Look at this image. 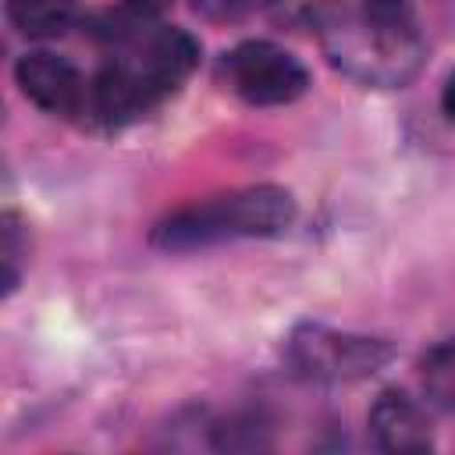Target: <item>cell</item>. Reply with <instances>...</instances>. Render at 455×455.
Wrapping results in <instances>:
<instances>
[{
  "instance_id": "cell-1",
  "label": "cell",
  "mask_w": 455,
  "mask_h": 455,
  "mask_svg": "<svg viewBox=\"0 0 455 455\" xmlns=\"http://www.w3.org/2000/svg\"><path fill=\"white\" fill-rule=\"evenodd\" d=\"M199 64V39L178 25H149L128 39L89 82V110L107 128H121L149 114Z\"/></svg>"
},
{
  "instance_id": "cell-2",
  "label": "cell",
  "mask_w": 455,
  "mask_h": 455,
  "mask_svg": "<svg viewBox=\"0 0 455 455\" xmlns=\"http://www.w3.org/2000/svg\"><path fill=\"white\" fill-rule=\"evenodd\" d=\"M295 196L281 185H245L167 213L149 242L164 252H196L238 238H277L295 224Z\"/></svg>"
},
{
  "instance_id": "cell-6",
  "label": "cell",
  "mask_w": 455,
  "mask_h": 455,
  "mask_svg": "<svg viewBox=\"0 0 455 455\" xmlns=\"http://www.w3.org/2000/svg\"><path fill=\"white\" fill-rule=\"evenodd\" d=\"M14 82H18V92L32 107H39L53 117H75L82 110H89V82L60 53L32 50V53L18 57Z\"/></svg>"
},
{
  "instance_id": "cell-7",
  "label": "cell",
  "mask_w": 455,
  "mask_h": 455,
  "mask_svg": "<svg viewBox=\"0 0 455 455\" xmlns=\"http://www.w3.org/2000/svg\"><path fill=\"white\" fill-rule=\"evenodd\" d=\"M370 437L380 451H391V455H419V451H430L434 448V430H430V419L423 412V405H416L405 391H380L377 402L370 405Z\"/></svg>"
},
{
  "instance_id": "cell-4",
  "label": "cell",
  "mask_w": 455,
  "mask_h": 455,
  "mask_svg": "<svg viewBox=\"0 0 455 455\" xmlns=\"http://www.w3.org/2000/svg\"><path fill=\"white\" fill-rule=\"evenodd\" d=\"M288 366L306 380H363L384 370L395 355L391 341L338 331L327 323H299L284 341Z\"/></svg>"
},
{
  "instance_id": "cell-12",
  "label": "cell",
  "mask_w": 455,
  "mask_h": 455,
  "mask_svg": "<svg viewBox=\"0 0 455 455\" xmlns=\"http://www.w3.org/2000/svg\"><path fill=\"white\" fill-rule=\"evenodd\" d=\"M256 4H263V0H192V7L213 21H235V18L249 14Z\"/></svg>"
},
{
  "instance_id": "cell-10",
  "label": "cell",
  "mask_w": 455,
  "mask_h": 455,
  "mask_svg": "<svg viewBox=\"0 0 455 455\" xmlns=\"http://www.w3.org/2000/svg\"><path fill=\"white\" fill-rule=\"evenodd\" d=\"M0 256H4V295H11L21 277V259L28 256V231L14 210L0 217Z\"/></svg>"
},
{
  "instance_id": "cell-9",
  "label": "cell",
  "mask_w": 455,
  "mask_h": 455,
  "mask_svg": "<svg viewBox=\"0 0 455 455\" xmlns=\"http://www.w3.org/2000/svg\"><path fill=\"white\" fill-rule=\"evenodd\" d=\"M419 384L430 405L455 412V338L437 341L419 359Z\"/></svg>"
},
{
  "instance_id": "cell-3",
  "label": "cell",
  "mask_w": 455,
  "mask_h": 455,
  "mask_svg": "<svg viewBox=\"0 0 455 455\" xmlns=\"http://www.w3.org/2000/svg\"><path fill=\"white\" fill-rule=\"evenodd\" d=\"M316 32L327 60L359 85L402 89L419 75L427 60V43L416 28V18H373L366 11H334Z\"/></svg>"
},
{
  "instance_id": "cell-13",
  "label": "cell",
  "mask_w": 455,
  "mask_h": 455,
  "mask_svg": "<svg viewBox=\"0 0 455 455\" xmlns=\"http://www.w3.org/2000/svg\"><path fill=\"white\" fill-rule=\"evenodd\" d=\"M441 110H444V117H455V71L444 78V89H441Z\"/></svg>"
},
{
  "instance_id": "cell-8",
  "label": "cell",
  "mask_w": 455,
  "mask_h": 455,
  "mask_svg": "<svg viewBox=\"0 0 455 455\" xmlns=\"http://www.w3.org/2000/svg\"><path fill=\"white\" fill-rule=\"evenodd\" d=\"M78 0H7L11 25L28 39L60 36L75 21Z\"/></svg>"
},
{
  "instance_id": "cell-5",
  "label": "cell",
  "mask_w": 455,
  "mask_h": 455,
  "mask_svg": "<svg viewBox=\"0 0 455 455\" xmlns=\"http://www.w3.org/2000/svg\"><path fill=\"white\" fill-rule=\"evenodd\" d=\"M220 82L249 107H284L309 89V71L284 46L267 39H245L224 53Z\"/></svg>"
},
{
  "instance_id": "cell-11",
  "label": "cell",
  "mask_w": 455,
  "mask_h": 455,
  "mask_svg": "<svg viewBox=\"0 0 455 455\" xmlns=\"http://www.w3.org/2000/svg\"><path fill=\"white\" fill-rule=\"evenodd\" d=\"M267 4H270L274 18L291 28H320L334 14L331 0H267Z\"/></svg>"
}]
</instances>
